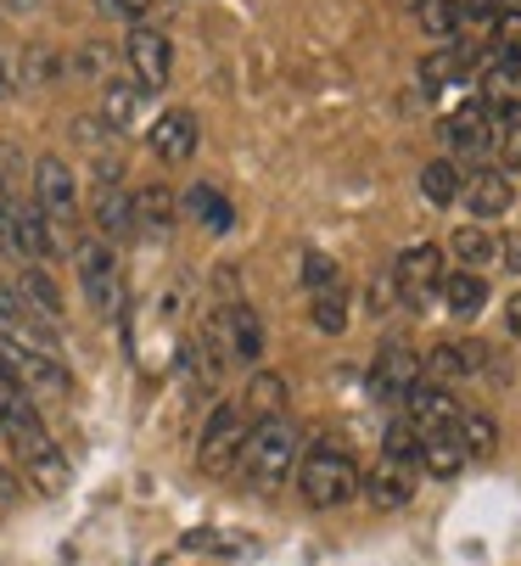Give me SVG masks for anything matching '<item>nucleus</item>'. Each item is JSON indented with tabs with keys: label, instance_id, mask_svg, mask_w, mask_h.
<instances>
[{
	"label": "nucleus",
	"instance_id": "34",
	"mask_svg": "<svg viewBox=\"0 0 521 566\" xmlns=\"http://www.w3.org/2000/svg\"><path fill=\"white\" fill-rule=\"evenodd\" d=\"M23 297H34V308L40 314H62V297H56V286H51V275L45 270H23Z\"/></svg>",
	"mask_w": 521,
	"mask_h": 566
},
{
	"label": "nucleus",
	"instance_id": "23",
	"mask_svg": "<svg viewBox=\"0 0 521 566\" xmlns=\"http://www.w3.org/2000/svg\"><path fill=\"white\" fill-rule=\"evenodd\" d=\"M466 62H471V51H460V45H444L438 56H426V62H420L426 91H444V85H455V78L466 73Z\"/></svg>",
	"mask_w": 521,
	"mask_h": 566
},
{
	"label": "nucleus",
	"instance_id": "10",
	"mask_svg": "<svg viewBox=\"0 0 521 566\" xmlns=\"http://www.w3.org/2000/svg\"><path fill=\"white\" fill-rule=\"evenodd\" d=\"M0 241H7L18 259H29V264H40V259L56 248V235H51V224H45L40 208H12V219H7V230H0Z\"/></svg>",
	"mask_w": 521,
	"mask_h": 566
},
{
	"label": "nucleus",
	"instance_id": "33",
	"mask_svg": "<svg viewBox=\"0 0 521 566\" xmlns=\"http://www.w3.org/2000/svg\"><path fill=\"white\" fill-rule=\"evenodd\" d=\"M29 471H34V482H40L45 494H62V489H67V465H62V454H56V449L34 454V460H29Z\"/></svg>",
	"mask_w": 521,
	"mask_h": 566
},
{
	"label": "nucleus",
	"instance_id": "30",
	"mask_svg": "<svg viewBox=\"0 0 521 566\" xmlns=\"http://www.w3.org/2000/svg\"><path fill=\"white\" fill-rule=\"evenodd\" d=\"M314 326L320 332H347V292L336 286V292H314Z\"/></svg>",
	"mask_w": 521,
	"mask_h": 566
},
{
	"label": "nucleus",
	"instance_id": "35",
	"mask_svg": "<svg viewBox=\"0 0 521 566\" xmlns=\"http://www.w3.org/2000/svg\"><path fill=\"white\" fill-rule=\"evenodd\" d=\"M493 40L504 62H521V12H493Z\"/></svg>",
	"mask_w": 521,
	"mask_h": 566
},
{
	"label": "nucleus",
	"instance_id": "38",
	"mask_svg": "<svg viewBox=\"0 0 521 566\" xmlns=\"http://www.w3.org/2000/svg\"><path fill=\"white\" fill-rule=\"evenodd\" d=\"M96 7H102L107 18H146L152 0H96Z\"/></svg>",
	"mask_w": 521,
	"mask_h": 566
},
{
	"label": "nucleus",
	"instance_id": "28",
	"mask_svg": "<svg viewBox=\"0 0 521 566\" xmlns=\"http://www.w3.org/2000/svg\"><path fill=\"white\" fill-rule=\"evenodd\" d=\"M186 202H191V213H197V219H202L208 230H230V224H236L230 202H225V197H219L213 186H191V197H186Z\"/></svg>",
	"mask_w": 521,
	"mask_h": 566
},
{
	"label": "nucleus",
	"instance_id": "21",
	"mask_svg": "<svg viewBox=\"0 0 521 566\" xmlns=\"http://www.w3.org/2000/svg\"><path fill=\"white\" fill-rule=\"evenodd\" d=\"M225 326H230V354L236 359H258V354H264V326H258V314L247 308V303H236L230 314H225Z\"/></svg>",
	"mask_w": 521,
	"mask_h": 566
},
{
	"label": "nucleus",
	"instance_id": "2",
	"mask_svg": "<svg viewBox=\"0 0 521 566\" xmlns=\"http://www.w3.org/2000/svg\"><path fill=\"white\" fill-rule=\"evenodd\" d=\"M298 489H303V500H309L314 511H336V505H347V500L360 494V465L347 460L342 449L314 443V449L303 454V465H298Z\"/></svg>",
	"mask_w": 521,
	"mask_h": 566
},
{
	"label": "nucleus",
	"instance_id": "22",
	"mask_svg": "<svg viewBox=\"0 0 521 566\" xmlns=\"http://www.w3.org/2000/svg\"><path fill=\"white\" fill-rule=\"evenodd\" d=\"M281 403H286V381H281L275 370H252V381H247V410H252L258 421H275Z\"/></svg>",
	"mask_w": 521,
	"mask_h": 566
},
{
	"label": "nucleus",
	"instance_id": "6",
	"mask_svg": "<svg viewBox=\"0 0 521 566\" xmlns=\"http://www.w3.org/2000/svg\"><path fill=\"white\" fill-rule=\"evenodd\" d=\"M0 370H7L23 392H29V387H45V392H62V387H67V370H62L51 354H40V348H29V343H12V337H0Z\"/></svg>",
	"mask_w": 521,
	"mask_h": 566
},
{
	"label": "nucleus",
	"instance_id": "41",
	"mask_svg": "<svg viewBox=\"0 0 521 566\" xmlns=\"http://www.w3.org/2000/svg\"><path fill=\"white\" fill-rule=\"evenodd\" d=\"M504 326H510V337H521V292H515L510 308H504Z\"/></svg>",
	"mask_w": 521,
	"mask_h": 566
},
{
	"label": "nucleus",
	"instance_id": "36",
	"mask_svg": "<svg viewBox=\"0 0 521 566\" xmlns=\"http://www.w3.org/2000/svg\"><path fill=\"white\" fill-rule=\"evenodd\" d=\"M387 460H393V465H409V460H420V432H415L409 421L387 432Z\"/></svg>",
	"mask_w": 521,
	"mask_h": 566
},
{
	"label": "nucleus",
	"instance_id": "24",
	"mask_svg": "<svg viewBox=\"0 0 521 566\" xmlns=\"http://www.w3.org/2000/svg\"><path fill=\"white\" fill-rule=\"evenodd\" d=\"M135 113H140V85H113L102 91V118H107V129H129L135 124Z\"/></svg>",
	"mask_w": 521,
	"mask_h": 566
},
{
	"label": "nucleus",
	"instance_id": "42",
	"mask_svg": "<svg viewBox=\"0 0 521 566\" xmlns=\"http://www.w3.org/2000/svg\"><path fill=\"white\" fill-rule=\"evenodd\" d=\"M7 500H18V476L0 465V505H7Z\"/></svg>",
	"mask_w": 521,
	"mask_h": 566
},
{
	"label": "nucleus",
	"instance_id": "25",
	"mask_svg": "<svg viewBox=\"0 0 521 566\" xmlns=\"http://www.w3.org/2000/svg\"><path fill=\"white\" fill-rule=\"evenodd\" d=\"M129 219H135V213H129V197H124L113 180H102V186H96V224L118 235V230H129Z\"/></svg>",
	"mask_w": 521,
	"mask_h": 566
},
{
	"label": "nucleus",
	"instance_id": "9",
	"mask_svg": "<svg viewBox=\"0 0 521 566\" xmlns=\"http://www.w3.org/2000/svg\"><path fill=\"white\" fill-rule=\"evenodd\" d=\"M404 410H409V427L415 432H444V427H460V410H455V398L444 387H431V381H415L404 392Z\"/></svg>",
	"mask_w": 521,
	"mask_h": 566
},
{
	"label": "nucleus",
	"instance_id": "39",
	"mask_svg": "<svg viewBox=\"0 0 521 566\" xmlns=\"http://www.w3.org/2000/svg\"><path fill=\"white\" fill-rule=\"evenodd\" d=\"M499 264H504V270H515V275H521V230H515V235H510V241H499Z\"/></svg>",
	"mask_w": 521,
	"mask_h": 566
},
{
	"label": "nucleus",
	"instance_id": "1",
	"mask_svg": "<svg viewBox=\"0 0 521 566\" xmlns=\"http://www.w3.org/2000/svg\"><path fill=\"white\" fill-rule=\"evenodd\" d=\"M298 465V427L286 416L275 421H258L247 427V443H241V471L258 482V489H281Z\"/></svg>",
	"mask_w": 521,
	"mask_h": 566
},
{
	"label": "nucleus",
	"instance_id": "26",
	"mask_svg": "<svg viewBox=\"0 0 521 566\" xmlns=\"http://www.w3.org/2000/svg\"><path fill=\"white\" fill-rule=\"evenodd\" d=\"M460 186H466V180H460V169L449 164V157H438V164H426V169H420V191H426L431 202H455Z\"/></svg>",
	"mask_w": 521,
	"mask_h": 566
},
{
	"label": "nucleus",
	"instance_id": "32",
	"mask_svg": "<svg viewBox=\"0 0 521 566\" xmlns=\"http://www.w3.org/2000/svg\"><path fill=\"white\" fill-rule=\"evenodd\" d=\"M460 443H466V454H493V443H499V427L488 421V416H466L460 421Z\"/></svg>",
	"mask_w": 521,
	"mask_h": 566
},
{
	"label": "nucleus",
	"instance_id": "46",
	"mask_svg": "<svg viewBox=\"0 0 521 566\" xmlns=\"http://www.w3.org/2000/svg\"><path fill=\"white\" fill-rule=\"evenodd\" d=\"M398 7H420V0H398Z\"/></svg>",
	"mask_w": 521,
	"mask_h": 566
},
{
	"label": "nucleus",
	"instance_id": "27",
	"mask_svg": "<svg viewBox=\"0 0 521 566\" xmlns=\"http://www.w3.org/2000/svg\"><path fill=\"white\" fill-rule=\"evenodd\" d=\"M129 213L146 219L152 230H168V224H174V197H168L163 186H146L140 197H129Z\"/></svg>",
	"mask_w": 521,
	"mask_h": 566
},
{
	"label": "nucleus",
	"instance_id": "19",
	"mask_svg": "<svg viewBox=\"0 0 521 566\" xmlns=\"http://www.w3.org/2000/svg\"><path fill=\"white\" fill-rule=\"evenodd\" d=\"M438 297L449 303V314L471 319V314H482V303H488V281H482L477 270H449L444 286H438Z\"/></svg>",
	"mask_w": 521,
	"mask_h": 566
},
{
	"label": "nucleus",
	"instance_id": "8",
	"mask_svg": "<svg viewBox=\"0 0 521 566\" xmlns=\"http://www.w3.org/2000/svg\"><path fill=\"white\" fill-rule=\"evenodd\" d=\"M415 381H420V354H415V348L393 343V348L376 354V365H371V398H382V403H404V392H409Z\"/></svg>",
	"mask_w": 521,
	"mask_h": 566
},
{
	"label": "nucleus",
	"instance_id": "40",
	"mask_svg": "<svg viewBox=\"0 0 521 566\" xmlns=\"http://www.w3.org/2000/svg\"><path fill=\"white\" fill-rule=\"evenodd\" d=\"M455 7H460V18H471V23H482V18H493V12H499L493 0H455Z\"/></svg>",
	"mask_w": 521,
	"mask_h": 566
},
{
	"label": "nucleus",
	"instance_id": "3",
	"mask_svg": "<svg viewBox=\"0 0 521 566\" xmlns=\"http://www.w3.org/2000/svg\"><path fill=\"white\" fill-rule=\"evenodd\" d=\"M387 281H393V297H398L404 308H431V297H438V286H444V253L431 248V241H420V248H404Z\"/></svg>",
	"mask_w": 521,
	"mask_h": 566
},
{
	"label": "nucleus",
	"instance_id": "4",
	"mask_svg": "<svg viewBox=\"0 0 521 566\" xmlns=\"http://www.w3.org/2000/svg\"><path fill=\"white\" fill-rule=\"evenodd\" d=\"M34 208L45 213V224H73L79 186H73V169L62 164V157H40L34 164Z\"/></svg>",
	"mask_w": 521,
	"mask_h": 566
},
{
	"label": "nucleus",
	"instance_id": "44",
	"mask_svg": "<svg viewBox=\"0 0 521 566\" xmlns=\"http://www.w3.org/2000/svg\"><path fill=\"white\" fill-rule=\"evenodd\" d=\"M7 219H12V197H7V180H0V230H7Z\"/></svg>",
	"mask_w": 521,
	"mask_h": 566
},
{
	"label": "nucleus",
	"instance_id": "12",
	"mask_svg": "<svg viewBox=\"0 0 521 566\" xmlns=\"http://www.w3.org/2000/svg\"><path fill=\"white\" fill-rule=\"evenodd\" d=\"M152 151L163 157V164H191V151H197V118L186 107H174L152 124Z\"/></svg>",
	"mask_w": 521,
	"mask_h": 566
},
{
	"label": "nucleus",
	"instance_id": "20",
	"mask_svg": "<svg viewBox=\"0 0 521 566\" xmlns=\"http://www.w3.org/2000/svg\"><path fill=\"white\" fill-rule=\"evenodd\" d=\"M455 259L466 264V270H488V264H499V235L493 230H482V224H466V230H455Z\"/></svg>",
	"mask_w": 521,
	"mask_h": 566
},
{
	"label": "nucleus",
	"instance_id": "11",
	"mask_svg": "<svg viewBox=\"0 0 521 566\" xmlns=\"http://www.w3.org/2000/svg\"><path fill=\"white\" fill-rule=\"evenodd\" d=\"M129 67H135V78H140V91H163L168 85V40L157 34V29H135L129 34Z\"/></svg>",
	"mask_w": 521,
	"mask_h": 566
},
{
	"label": "nucleus",
	"instance_id": "43",
	"mask_svg": "<svg viewBox=\"0 0 521 566\" xmlns=\"http://www.w3.org/2000/svg\"><path fill=\"white\" fill-rule=\"evenodd\" d=\"M18 392H23V387H18V381H12L7 370H0V403H7V398H18Z\"/></svg>",
	"mask_w": 521,
	"mask_h": 566
},
{
	"label": "nucleus",
	"instance_id": "29",
	"mask_svg": "<svg viewBox=\"0 0 521 566\" xmlns=\"http://www.w3.org/2000/svg\"><path fill=\"white\" fill-rule=\"evenodd\" d=\"M415 18H420V29H426L431 40H449V34L460 29V7H455V0H420Z\"/></svg>",
	"mask_w": 521,
	"mask_h": 566
},
{
	"label": "nucleus",
	"instance_id": "5",
	"mask_svg": "<svg viewBox=\"0 0 521 566\" xmlns=\"http://www.w3.org/2000/svg\"><path fill=\"white\" fill-rule=\"evenodd\" d=\"M241 443H247V410L241 403H219L208 432H202V471H230L241 460Z\"/></svg>",
	"mask_w": 521,
	"mask_h": 566
},
{
	"label": "nucleus",
	"instance_id": "17",
	"mask_svg": "<svg viewBox=\"0 0 521 566\" xmlns=\"http://www.w3.org/2000/svg\"><path fill=\"white\" fill-rule=\"evenodd\" d=\"M360 494H365L376 511H404V505L415 500V489H409L404 465H393V460H382L371 476H360Z\"/></svg>",
	"mask_w": 521,
	"mask_h": 566
},
{
	"label": "nucleus",
	"instance_id": "7",
	"mask_svg": "<svg viewBox=\"0 0 521 566\" xmlns=\"http://www.w3.org/2000/svg\"><path fill=\"white\" fill-rule=\"evenodd\" d=\"M79 281H84V292H91V303L102 314H118L124 281H118V259L102 248V241H84V248H79Z\"/></svg>",
	"mask_w": 521,
	"mask_h": 566
},
{
	"label": "nucleus",
	"instance_id": "14",
	"mask_svg": "<svg viewBox=\"0 0 521 566\" xmlns=\"http://www.w3.org/2000/svg\"><path fill=\"white\" fill-rule=\"evenodd\" d=\"M460 197H466L471 219H499V213L515 202V186H510V175H499V169H477V175L460 186Z\"/></svg>",
	"mask_w": 521,
	"mask_h": 566
},
{
	"label": "nucleus",
	"instance_id": "18",
	"mask_svg": "<svg viewBox=\"0 0 521 566\" xmlns=\"http://www.w3.org/2000/svg\"><path fill=\"white\" fill-rule=\"evenodd\" d=\"M466 443H460V427H444V432H420V465L431 476H460L466 471Z\"/></svg>",
	"mask_w": 521,
	"mask_h": 566
},
{
	"label": "nucleus",
	"instance_id": "16",
	"mask_svg": "<svg viewBox=\"0 0 521 566\" xmlns=\"http://www.w3.org/2000/svg\"><path fill=\"white\" fill-rule=\"evenodd\" d=\"M482 359H488L482 343H444V348H431V359L420 365V376H431V387H444V381H455V376L482 370Z\"/></svg>",
	"mask_w": 521,
	"mask_h": 566
},
{
	"label": "nucleus",
	"instance_id": "31",
	"mask_svg": "<svg viewBox=\"0 0 521 566\" xmlns=\"http://www.w3.org/2000/svg\"><path fill=\"white\" fill-rule=\"evenodd\" d=\"M303 281H309V292H336L342 270H336L331 253H303Z\"/></svg>",
	"mask_w": 521,
	"mask_h": 566
},
{
	"label": "nucleus",
	"instance_id": "13",
	"mask_svg": "<svg viewBox=\"0 0 521 566\" xmlns=\"http://www.w3.org/2000/svg\"><path fill=\"white\" fill-rule=\"evenodd\" d=\"M444 140H449L455 151H488V146H493V113H488L482 102L455 107V113L444 118Z\"/></svg>",
	"mask_w": 521,
	"mask_h": 566
},
{
	"label": "nucleus",
	"instance_id": "37",
	"mask_svg": "<svg viewBox=\"0 0 521 566\" xmlns=\"http://www.w3.org/2000/svg\"><path fill=\"white\" fill-rule=\"evenodd\" d=\"M499 164H504L499 175H521V118L499 135Z\"/></svg>",
	"mask_w": 521,
	"mask_h": 566
},
{
	"label": "nucleus",
	"instance_id": "45",
	"mask_svg": "<svg viewBox=\"0 0 521 566\" xmlns=\"http://www.w3.org/2000/svg\"><path fill=\"white\" fill-rule=\"evenodd\" d=\"M0 91H7V62H0Z\"/></svg>",
	"mask_w": 521,
	"mask_h": 566
},
{
	"label": "nucleus",
	"instance_id": "15",
	"mask_svg": "<svg viewBox=\"0 0 521 566\" xmlns=\"http://www.w3.org/2000/svg\"><path fill=\"white\" fill-rule=\"evenodd\" d=\"M482 107L504 124L521 118V62H493L482 78Z\"/></svg>",
	"mask_w": 521,
	"mask_h": 566
}]
</instances>
